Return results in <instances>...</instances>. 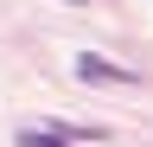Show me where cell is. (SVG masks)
<instances>
[{"mask_svg": "<svg viewBox=\"0 0 153 147\" xmlns=\"http://www.w3.org/2000/svg\"><path fill=\"white\" fill-rule=\"evenodd\" d=\"M76 77L83 83H140V70L115 64V58H102V51H76Z\"/></svg>", "mask_w": 153, "mask_h": 147, "instance_id": "6da1fadb", "label": "cell"}, {"mask_svg": "<svg viewBox=\"0 0 153 147\" xmlns=\"http://www.w3.org/2000/svg\"><path fill=\"white\" fill-rule=\"evenodd\" d=\"M19 147H76V141L57 134V128H26V134H19Z\"/></svg>", "mask_w": 153, "mask_h": 147, "instance_id": "7a4b0ae2", "label": "cell"}]
</instances>
